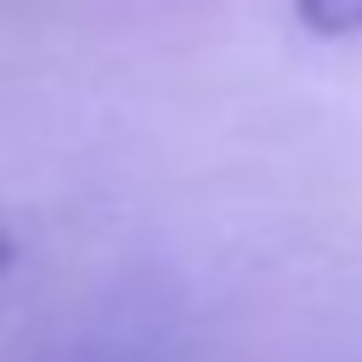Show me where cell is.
<instances>
[{
  "instance_id": "6da1fadb",
  "label": "cell",
  "mask_w": 362,
  "mask_h": 362,
  "mask_svg": "<svg viewBox=\"0 0 362 362\" xmlns=\"http://www.w3.org/2000/svg\"><path fill=\"white\" fill-rule=\"evenodd\" d=\"M300 23L322 40H351L362 34V0H294Z\"/></svg>"
},
{
  "instance_id": "7a4b0ae2",
  "label": "cell",
  "mask_w": 362,
  "mask_h": 362,
  "mask_svg": "<svg viewBox=\"0 0 362 362\" xmlns=\"http://www.w3.org/2000/svg\"><path fill=\"white\" fill-rule=\"evenodd\" d=\"M11 255H17V249H11V238H6V232H0V277H6V272H11Z\"/></svg>"
}]
</instances>
